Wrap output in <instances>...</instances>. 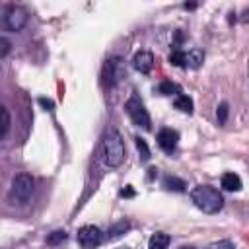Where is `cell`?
<instances>
[{
  "label": "cell",
  "mask_w": 249,
  "mask_h": 249,
  "mask_svg": "<svg viewBox=\"0 0 249 249\" xmlns=\"http://www.w3.org/2000/svg\"><path fill=\"white\" fill-rule=\"evenodd\" d=\"M132 66L142 72V74H148L152 68H154V54L150 51H138L134 56H132Z\"/></svg>",
  "instance_id": "cell-9"
},
{
  "label": "cell",
  "mask_w": 249,
  "mask_h": 249,
  "mask_svg": "<svg viewBox=\"0 0 249 249\" xmlns=\"http://www.w3.org/2000/svg\"><path fill=\"white\" fill-rule=\"evenodd\" d=\"M161 185H163L167 191H173V193H183L185 187H187V183H185L183 179L175 177V175H167V177H163Z\"/></svg>",
  "instance_id": "cell-13"
},
{
  "label": "cell",
  "mask_w": 249,
  "mask_h": 249,
  "mask_svg": "<svg viewBox=\"0 0 249 249\" xmlns=\"http://www.w3.org/2000/svg\"><path fill=\"white\" fill-rule=\"evenodd\" d=\"M158 91H160L161 95H173V93H181V88H179L177 84L169 82V80H163V82L158 86Z\"/></svg>",
  "instance_id": "cell-16"
},
{
  "label": "cell",
  "mask_w": 249,
  "mask_h": 249,
  "mask_svg": "<svg viewBox=\"0 0 249 249\" xmlns=\"http://www.w3.org/2000/svg\"><path fill=\"white\" fill-rule=\"evenodd\" d=\"M156 173H158V169H156V167H150V169H148V179H152Z\"/></svg>",
  "instance_id": "cell-26"
},
{
  "label": "cell",
  "mask_w": 249,
  "mask_h": 249,
  "mask_svg": "<svg viewBox=\"0 0 249 249\" xmlns=\"http://www.w3.org/2000/svg\"><path fill=\"white\" fill-rule=\"evenodd\" d=\"M185 8H187V10H193V8H196V4L191 2V4H185Z\"/></svg>",
  "instance_id": "cell-28"
},
{
  "label": "cell",
  "mask_w": 249,
  "mask_h": 249,
  "mask_svg": "<svg viewBox=\"0 0 249 249\" xmlns=\"http://www.w3.org/2000/svg\"><path fill=\"white\" fill-rule=\"evenodd\" d=\"M169 241H171V237H169L167 233L156 231V233L150 237V241H148V249H167V247H169Z\"/></svg>",
  "instance_id": "cell-11"
},
{
  "label": "cell",
  "mask_w": 249,
  "mask_h": 249,
  "mask_svg": "<svg viewBox=\"0 0 249 249\" xmlns=\"http://www.w3.org/2000/svg\"><path fill=\"white\" fill-rule=\"evenodd\" d=\"M101 156H103V163L107 167H119L124 161L126 150H124V142H123V138L117 130H109L103 136Z\"/></svg>",
  "instance_id": "cell-2"
},
{
  "label": "cell",
  "mask_w": 249,
  "mask_h": 249,
  "mask_svg": "<svg viewBox=\"0 0 249 249\" xmlns=\"http://www.w3.org/2000/svg\"><path fill=\"white\" fill-rule=\"evenodd\" d=\"M27 19H29L27 10L21 8V6L12 4V6H8L6 12H4V25H6V29H10V31H21V29L25 27Z\"/></svg>",
  "instance_id": "cell-5"
},
{
  "label": "cell",
  "mask_w": 249,
  "mask_h": 249,
  "mask_svg": "<svg viewBox=\"0 0 249 249\" xmlns=\"http://www.w3.org/2000/svg\"><path fill=\"white\" fill-rule=\"evenodd\" d=\"M179 142V134L173 128H161L158 132V146L165 152V154H173Z\"/></svg>",
  "instance_id": "cell-8"
},
{
  "label": "cell",
  "mask_w": 249,
  "mask_h": 249,
  "mask_svg": "<svg viewBox=\"0 0 249 249\" xmlns=\"http://www.w3.org/2000/svg\"><path fill=\"white\" fill-rule=\"evenodd\" d=\"M10 124H12V121H10L8 107H2V138L8 136V132H10Z\"/></svg>",
  "instance_id": "cell-20"
},
{
  "label": "cell",
  "mask_w": 249,
  "mask_h": 249,
  "mask_svg": "<svg viewBox=\"0 0 249 249\" xmlns=\"http://www.w3.org/2000/svg\"><path fill=\"white\" fill-rule=\"evenodd\" d=\"M167 60H169V64H173V66H185V51L173 49V51L169 53Z\"/></svg>",
  "instance_id": "cell-17"
},
{
  "label": "cell",
  "mask_w": 249,
  "mask_h": 249,
  "mask_svg": "<svg viewBox=\"0 0 249 249\" xmlns=\"http://www.w3.org/2000/svg\"><path fill=\"white\" fill-rule=\"evenodd\" d=\"M204 60V53L200 49H191L189 53H185V66L189 68H198Z\"/></svg>",
  "instance_id": "cell-12"
},
{
  "label": "cell",
  "mask_w": 249,
  "mask_h": 249,
  "mask_svg": "<svg viewBox=\"0 0 249 249\" xmlns=\"http://www.w3.org/2000/svg\"><path fill=\"white\" fill-rule=\"evenodd\" d=\"M181 249H193V247H181Z\"/></svg>",
  "instance_id": "cell-29"
},
{
  "label": "cell",
  "mask_w": 249,
  "mask_h": 249,
  "mask_svg": "<svg viewBox=\"0 0 249 249\" xmlns=\"http://www.w3.org/2000/svg\"><path fill=\"white\" fill-rule=\"evenodd\" d=\"M76 239L82 249H93L103 241V233L95 226H82L76 233Z\"/></svg>",
  "instance_id": "cell-7"
},
{
  "label": "cell",
  "mask_w": 249,
  "mask_h": 249,
  "mask_svg": "<svg viewBox=\"0 0 249 249\" xmlns=\"http://www.w3.org/2000/svg\"><path fill=\"white\" fill-rule=\"evenodd\" d=\"M210 249H235V247H233V243H231V241L224 239V241H218V243L210 245Z\"/></svg>",
  "instance_id": "cell-22"
},
{
  "label": "cell",
  "mask_w": 249,
  "mask_h": 249,
  "mask_svg": "<svg viewBox=\"0 0 249 249\" xmlns=\"http://www.w3.org/2000/svg\"><path fill=\"white\" fill-rule=\"evenodd\" d=\"M121 196H123V198H130V196H134V189H132L130 185H126V187L121 191Z\"/></svg>",
  "instance_id": "cell-25"
},
{
  "label": "cell",
  "mask_w": 249,
  "mask_h": 249,
  "mask_svg": "<svg viewBox=\"0 0 249 249\" xmlns=\"http://www.w3.org/2000/svg\"><path fill=\"white\" fill-rule=\"evenodd\" d=\"M39 103H41L47 111H53V107H54V103H53L51 99H47V97H39Z\"/></svg>",
  "instance_id": "cell-24"
},
{
  "label": "cell",
  "mask_w": 249,
  "mask_h": 249,
  "mask_svg": "<svg viewBox=\"0 0 249 249\" xmlns=\"http://www.w3.org/2000/svg\"><path fill=\"white\" fill-rule=\"evenodd\" d=\"M126 76V68L121 58H109L103 66V82L105 86H115Z\"/></svg>",
  "instance_id": "cell-6"
},
{
  "label": "cell",
  "mask_w": 249,
  "mask_h": 249,
  "mask_svg": "<svg viewBox=\"0 0 249 249\" xmlns=\"http://www.w3.org/2000/svg\"><path fill=\"white\" fill-rule=\"evenodd\" d=\"M119 249H126V247H119Z\"/></svg>",
  "instance_id": "cell-30"
},
{
  "label": "cell",
  "mask_w": 249,
  "mask_h": 249,
  "mask_svg": "<svg viewBox=\"0 0 249 249\" xmlns=\"http://www.w3.org/2000/svg\"><path fill=\"white\" fill-rule=\"evenodd\" d=\"M173 107H175V109H179V111H183V113H187V115H191V113H193V109H195L193 99H191L189 95H185V93H179V95L175 97Z\"/></svg>",
  "instance_id": "cell-14"
},
{
  "label": "cell",
  "mask_w": 249,
  "mask_h": 249,
  "mask_svg": "<svg viewBox=\"0 0 249 249\" xmlns=\"http://www.w3.org/2000/svg\"><path fill=\"white\" fill-rule=\"evenodd\" d=\"M33 195V179L27 173H19L12 179V187H10V198L14 202H27Z\"/></svg>",
  "instance_id": "cell-3"
},
{
  "label": "cell",
  "mask_w": 249,
  "mask_h": 249,
  "mask_svg": "<svg viewBox=\"0 0 249 249\" xmlns=\"http://www.w3.org/2000/svg\"><path fill=\"white\" fill-rule=\"evenodd\" d=\"M222 189H226V191H241V179H239V175H235V173H224L222 175Z\"/></svg>",
  "instance_id": "cell-10"
},
{
  "label": "cell",
  "mask_w": 249,
  "mask_h": 249,
  "mask_svg": "<svg viewBox=\"0 0 249 249\" xmlns=\"http://www.w3.org/2000/svg\"><path fill=\"white\" fill-rule=\"evenodd\" d=\"M124 111L128 113L130 121L136 126H142L144 130H150V124H152L150 123V115H148V111H146V107H144V103H142V99L138 95H132L124 103Z\"/></svg>",
  "instance_id": "cell-4"
},
{
  "label": "cell",
  "mask_w": 249,
  "mask_h": 249,
  "mask_svg": "<svg viewBox=\"0 0 249 249\" xmlns=\"http://www.w3.org/2000/svg\"><path fill=\"white\" fill-rule=\"evenodd\" d=\"M191 200L195 202V206L206 214H216L222 210L224 206V196L218 189L210 187V185H198L193 189L191 193Z\"/></svg>",
  "instance_id": "cell-1"
},
{
  "label": "cell",
  "mask_w": 249,
  "mask_h": 249,
  "mask_svg": "<svg viewBox=\"0 0 249 249\" xmlns=\"http://www.w3.org/2000/svg\"><path fill=\"white\" fill-rule=\"evenodd\" d=\"M62 241H66V231H64V230H56V231H53V233L47 237V243H49V245H58V243H62Z\"/></svg>",
  "instance_id": "cell-19"
},
{
  "label": "cell",
  "mask_w": 249,
  "mask_h": 249,
  "mask_svg": "<svg viewBox=\"0 0 249 249\" xmlns=\"http://www.w3.org/2000/svg\"><path fill=\"white\" fill-rule=\"evenodd\" d=\"M134 144H136V150H138V154H140L142 161H148V160H150V148H148L146 140H144V138H140V136H136V138H134Z\"/></svg>",
  "instance_id": "cell-18"
},
{
  "label": "cell",
  "mask_w": 249,
  "mask_h": 249,
  "mask_svg": "<svg viewBox=\"0 0 249 249\" xmlns=\"http://www.w3.org/2000/svg\"><path fill=\"white\" fill-rule=\"evenodd\" d=\"M130 228V224L126 222V220H121V222H117L115 226H111L109 228V231H107V235H109V239H115V237H119V235H123L126 230Z\"/></svg>",
  "instance_id": "cell-15"
},
{
  "label": "cell",
  "mask_w": 249,
  "mask_h": 249,
  "mask_svg": "<svg viewBox=\"0 0 249 249\" xmlns=\"http://www.w3.org/2000/svg\"><path fill=\"white\" fill-rule=\"evenodd\" d=\"M216 117H218V123H220V124H224V123L228 121V103H220V105H218Z\"/></svg>",
  "instance_id": "cell-21"
},
{
  "label": "cell",
  "mask_w": 249,
  "mask_h": 249,
  "mask_svg": "<svg viewBox=\"0 0 249 249\" xmlns=\"http://www.w3.org/2000/svg\"><path fill=\"white\" fill-rule=\"evenodd\" d=\"M241 21H249V8H247V10L241 14Z\"/></svg>",
  "instance_id": "cell-27"
},
{
  "label": "cell",
  "mask_w": 249,
  "mask_h": 249,
  "mask_svg": "<svg viewBox=\"0 0 249 249\" xmlns=\"http://www.w3.org/2000/svg\"><path fill=\"white\" fill-rule=\"evenodd\" d=\"M0 45H2V53H0V56L6 58V54L10 53V41H8L6 37H2V39H0Z\"/></svg>",
  "instance_id": "cell-23"
}]
</instances>
